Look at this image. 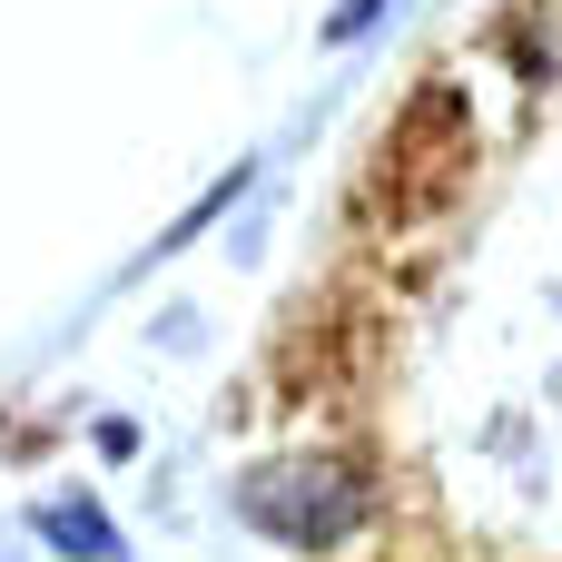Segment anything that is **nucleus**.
<instances>
[{
	"label": "nucleus",
	"instance_id": "1",
	"mask_svg": "<svg viewBox=\"0 0 562 562\" xmlns=\"http://www.w3.org/2000/svg\"><path fill=\"white\" fill-rule=\"evenodd\" d=\"M237 504H247V524H257V533L296 543V553H326V543L366 533V474H356L346 454H326V445L257 464V474L237 484Z\"/></svg>",
	"mask_w": 562,
	"mask_h": 562
},
{
	"label": "nucleus",
	"instance_id": "2",
	"mask_svg": "<svg viewBox=\"0 0 562 562\" xmlns=\"http://www.w3.org/2000/svg\"><path fill=\"white\" fill-rule=\"evenodd\" d=\"M40 543H59L69 562H119L109 514H89V504H40Z\"/></svg>",
	"mask_w": 562,
	"mask_h": 562
},
{
	"label": "nucleus",
	"instance_id": "3",
	"mask_svg": "<svg viewBox=\"0 0 562 562\" xmlns=\"http://www.w3.org/2000/svg\"><path fill=\"white\" fill-rule=\"evenodd\" d=\"M375 10H385V0H336V10H326V40H356Z\"/></svg>",
	"mask_w": 562,
	"mask_h": 562
}]
</instances>
